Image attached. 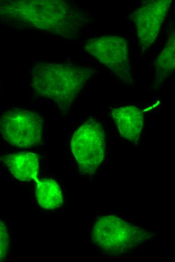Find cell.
<instances>
[{
    "mask_svg": "<svg viewBox=\"0 0 175 262\" xmlns=\"http://www.w3.org/2000/svg\"><path fill=\"white\" fill-rule=\"evenodd\" d=\"M84 49L108 68L124 83L133 81L127 41L118 36H104L88 39Z\"/></svg>",
    "mask_w": 175,
    "mask_h": 262,
    "instance_id": "8992f818",
    "label": "cell"
},
{
    "mask_svg": "<svg viewBox=\"0 0 175 262\" xmlns=\"http://www.w3.org/2000/svg\"><path fill=\"white\" fill-rule=\"evenodd\" d=\"M1 17L68 39L87 22L81 13L64 1L23 0L1 3Z\"/></svg>",
    "mask_w": 175,
    "mask_h": 262,
    "instance_id": "6da1fadb",
    "label": "cell"
},
{
    "mask_svg": "<svg viewBox=\"0 0 175 262\" xmlns=\"http://www.w3.org/2000/svg\"><path fill=\"white\" fill-rule=\"evenodd\" d=\"M1 160L19 180L30 181L37 177L39 162L36 154L28 152L15 153L4 156Z\"/></svg>",
    "mask_w": 175,
    "mask_h": 262,
    "instance_id": "9c48e42d",
    "label": "cell"
},
{
    "mask_svg": "<svg viewBox=\"0 0 175 262\" xmlns=\"http://www.w3.org/2000/svg\"><path fill=\"white\" fill-rule=\"evenodd\" d=\"M1 260L3 258L9 250V234L5 225L1 220Z\"/></svg>",
    "mask_w": 175,
    "mask_h": 262,
    "instance_id": "7c38bea8",
    "label": "cell"
},
{
    "mask_svg": "<svg viewBox=\"0 0 175 262\" xmlns=\"http://www.w3.org/2000/svg\"><path fill=\"white\" fill-rule=\"evenodd\" d=\"M112 117L121 136L137 144L144 123L142 111L135 106H126L113 109Z\"/></svg>",
    "mask_w": 175,
    "mask_h": 262,
    "instance_id": "ba28073f",
    "label": "cell"
},
{
    "mask_svg": "<svg viewBox=\"0 0 175 262\" xmlns=\"http://www.w3.org/2000/svg\"><path fill=\"white\" fill-rule=\"evenodd\" d=\"M153 66L155 79L152 87L156 90L175 71V30L169 36L164 47L156 57Z\"/></svg>",
    "mask_w": 175,
    "mask_h": 262,
    "instance_id": "30bf717a",
    "label": "cell"
},
{
    "mask_svg": "<svg viewBox=\"0 0 175 262\" xmlns=\"http://www.w3.org/2000/svg\"><path fill=\"white\" fill-rule=\"evenodd\" d=\"M151 236L146 230L114 215L98 218L92 231L94 243L107 254L114 256L130 252Z\"/></svg>",
    "mask_w": 175,
    "mask_h": 262,
    "instance_id": "3957f363",
    "label": "cell"
},
{
    "mask_svg": "<svg viewBox=\"0 0 175 262\" xmlns=\"http://www.w3.org/2000/svg\"><path fill=\"white\" fill-rule=\"evenodd\" d=\"M36 196L39 205L45 209H54L61 206L63 199L61 189L52 179L39 180L37 177Z\"/></svg>",
    "mask_w": 175,
    "mask_h": 262,
    "instance_id": "8fae6325",
    "label": "cell"
},
{
    "mask_svg": "<svg viewBox=\"0 0 175 262\" xmlns=\"http://www.w3.org/2000/svg\"><path fill=\"white\" fill-rule=\"evenodd\" d=\"M94 73L92 68L73 63L40 62L32 69V87L37 95L53 100L65 114Z\"/></svg>",
    "mask_w": 175,
    "mask_h": 262,
    "instance_id": "7a4b0ae2",
    "label": "cell"
},
{
    "mask_svg": "<svg viewBox=\"0 0 175 262\" xmlns=\"http://www.w3.org/2000/svg\"><path fill=\"white\" fill-rule=\"evenodd\" d=\"M0 128L4 140L14 146L29 148L42 141L43 120L36 112L11 108L2 115Z\"/></svg>",
    "mask_w": 175,
    "mask_h": 262,
    "instance_id": "5b68a950",
    "label": "cell"
},
{
    "mask_svg": "<svg viewBox=\"0 0 175 262\" xmlns=\"http://www.w3.org/2000/svg\"><path fill=\"white\" fill-rule=\"evenodd\" d=\"M71 147L81 173H94L104 158L105 133L101 124L89 119L73 134Z\"/></svg>",
    "mask_w": 175,
    "mask_h": 262,
    "instance_id": "277c9868",
    "label": "cell"
},
{
    "mask_svg": "<svg viewBox=\"0 0 175 262\" xmlns=\"http://www.w3.org/2000/svg\"><path fill=\"white\" fill-rule=\"evenodd\" d=\"M172 0H153L144 3L130 15L136 27L139 45L142 51L155 42L164 21Z\"/></svg>",
    "mask_w": 175,
    "mask_h": 262,
    "instance_id": "52a82bcc",
    "label": "cell"
}]
</instances>
